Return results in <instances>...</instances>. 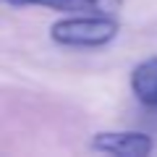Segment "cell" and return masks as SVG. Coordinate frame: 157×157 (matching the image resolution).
Instances as JSON below:
<instances>
[{
	"label": "cell",
	"instance_id": "1",
	"mask_svg": "<svg viewBox=\"0 0 157 157\" xmlns=\"http://www.w3.org/2000/svg\"><path fill=\"white\" fill-rule=\"evenodd\" d=\"M115 16L102 13H84V16H68L63 21H55L50 29V37L63 47H102L118 37Z\"/></svg>",
	"mask_w": 157,
	"mask_h": 157
},
{
	"label": "cell",
	"instance_id": "4",
	"mask_svg": "<svg viewBox=\"0 0 157 157\" xmlns=\"http://www.w3.org/2000/svg\"><path fill=\"white\" fill-rule=\"evenodd\" d=\"M131 92L147 107H157V58H147L131 71Z\"/></svg>",
	"mask_w": 157,
	"mask_h": 157
},
{
	"label": "cell",
	"instance_id": "2",
	"mask_svg": "<svg viewBox=\"0 0 157 157\" xmlns=\"http://www.w3.org/2000/svg\"><path fill=\"white\" fill-rule=\"evenodd\" d=\"M92 149L113 157H147L155 152V141L141 131H102L92 136Z\"/></svg>",
	"mask_w": 157,
	"mask_h": 157
},
{
	"label": "cell",
	"instance_id": "3",
	"mask_svg": "<svg viewBox=\"0 0 157 157\" xmlns=\"http://www.w3.org/2000/svg\"><path fill=\"white\" fill-rule=\"evenodd\" d=\"M8 6H45L55 11H84V13H102L115 16L123 6V0H0Z\"/></svg>",
	"mask_w": 157,
	"mask_h": 157
}]
</instances>
